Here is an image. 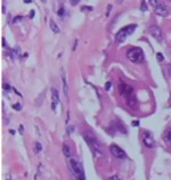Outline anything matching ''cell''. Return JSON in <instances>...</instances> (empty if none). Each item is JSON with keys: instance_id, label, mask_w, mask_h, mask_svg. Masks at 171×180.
<instances>
[{"instance_id": "1", "label": "cell", "mask_w": 171, "mask_h": 180, "mask_svg": "<svg viewBox=\"0 0 171 180\" xmlns=\"http://www.w3.org/2000/svg\"><path fill=\"white\" fill-rule=\"evenodd\" d=\"M127 57H128V59L130 62L137 63V64L144 63V60H145L144 51H143L141 48H139V47H133V48L128 49V51H127Z\"/></svg>"}, {"instance_id": "2", "label": "cell", "mask_w": 171, "mask_h": 180, "mask_svg": "<svg viewBox=\"0 0 171 180\" xmlns=\"http://www.w3.org/2000/svg\"><path fill=\"white\" fill-rule=\"evenodd\" d=\"M83 138L87 141V144L90 146V148L95 152V153H98V154H102V147L98 142V140L96 139V137L92 135L91 132H86L83 135Z\"/></svg>"}, {"instance_id": "3", "label": "cell", "mask_w": 171, "mask_h": 180, "mask_svg": "<svg viewBox=\"0 0 171 180\" xmlns=\"http://www.w3.org/2000/svg\"><path fill=\"white\" fill-rule=\"evenodd\" d=\"M136 28H137V25H136V24L125 26L123 29H121V30L116 33V36H115V40H116L118 42H123V41L127 39V37L130 36V34H131V33L136 30Z\"/></svg>"}, {"instance_id": "4", "label": "cell", "mask_w": 171, "mask_h": 180, "mask_svg": "<svg viewBox=\"0 0 171 180\" xmlns=\"http://www.w3.org/2000/svg\"><path fill=\"white\" fill-rule=\"evenodd\" d=\"M70 165L73 170V172L78 176L79 180H85V172H83V169H82V165L81 163H79L77 160L74 159H71L70 160Z\"/></svg>"}, {"instance_id": "5", "label": "cell", "mask_w": 171, "mask_h": 180, "mask_svg": "<svg viewBox=\"0 0 171 180\" xmlns=\"http://www.w3.org/2000/svg\"><path fill=\"white\" fill-rule=\"evenodd\" d=\"M151 5L154 6V10H155V13H156L158 15L163 16V17H164V16H168L169 9L167 8L166 5H163V3L159 2V1H155V0H152V1H151Z\"/></svg>"}, {"instance_id": "6", "label": "cell", "mask_w": 171, "mask_h": 180, "mask_svg": "<svg viewBox=\"0 0 171 180\" xmlns=\"http://www.w3.org/2000/svg\"><path fill=\"white\" fill-rule=\"evenodd\" d=\"M110 152H111V154H112L114 157H116V159H125V157H126L125 150H123L121 147H119L118 145H111Z\"/></svg>"}, {"instance_id": "7", "label": "cell", "mask_w": 171, "mask_h": 180, "mask_svg": "<svg viewBox=\"0 0 171 180\" xmlns=\"http://www.w3.org/2000/svg\"><path fill=\"white\" fill-rule=\"evenodd\" d=\"M149 34L155 38L159 42H162L163 41V34H162V31L159 26H151L149 28Z\"/></svg>"}, {"instance_id": "8", "label": "cell", "mask_w": 171, "mask_h": 180, "mask_svg": "<svg viewBox=\"0 0 171 180\" xmlns=\"http://www.w3.org/2000/svg\"><path fill=\"white\" fill-rule=\"evenodd\" d=\"M119 90H120V93H121V95L126 96V98L133 93V88H132L131 86L127 85V83H120Z\"/></svg>"}, {"instance_id": "9", "label": "cell", "mask_w": 171, "mask_h": 180, "mask_svg": "<svg viewBox=\"0 0 171 180\" xmlns=\"http://www.w3.org/2000/svg\"><path fill=\"white\" fill-rule=\"evenodd\" d=\"M143 142H144V145H145L147 148H153V147L155 146V141H154L153 137L149 135V134H147V132H145V134H144V137H143Z\"/></svg>"}, {"instance_id": "10", "label": "cell", "mask_w": 171, "mask_h": 180, "mask_svg": "<svg viewBox=\"0 0 171 180\" xmlns=\"http://www.w3.org/2000/svg\"><path fill=\"white\" fill-rule=\"evenodd\" d=\"M51 100H53V103H51V108H53V111H55V109H56V106H57V104H58V101H59L58 92H57V90L55 89V88L51 89Z\"/></svg>"}, {"instance_id": "11", "label": "cell", "mask_w": 171, "mask_h": 180, "mask_svg": "<svg viewBox=\"0 0 171 180\" xmlns=\"http://www.w3.org/2000/svg\"><path fill=\"white\" fill-rule=\"evenodd\" d=\"M127 101H128V105L131 107V108L137 106V99H136V96H135L133 93L130 95L129 97H127Z\"/></svg>"}, {"instance_id": "12", "label": "cell", "mask_w": 171, "mask_h": 180, "mask_svg": "<svg viewBox=\"0 0 171 180\" xmlns=\"http://www.w3.org/2000/svg\"><path fill=\"white\" fill-rule=\"evenodd\" d=\"M62 81H63V89H64V95L67 97L69 93H67V85H66V78H65V72L62 71Z\"/></svg>"}, {"instance_id": "13", "label": "cell", "mask_w": 171, "mask_h": 180, "mask_svg": "<svg viewBox=\"0 0 171 180\" xmlns=\"http://www.w3.org/2000/svg\"><path fill=\"white\" fill-rule=\"evenodd\" d=\"M50 29H51V31H53L54 33H59V32H61V29L58 28V25H57L54 21H50Z\"/></svg>"}, {"instance_id": "14", "label": "cell", "mask_w": 171, "mask_h": 180, "mask_svg": "<svg viewBox=\"0 0 171 180\" xmlns=\"http://www.w3.org/2000/svg\"><path fill=\"white\" fill-rule=\"evenodd\" d=\"M63 153H64V155L66 156V157H71V149H70V147L66 145V144H64L63 145Z\"/></svg>"}, {"instance_id": "15", "label": "cell", "mask_w": 171, "mask_h": 180, "mask_svg": "<svg viewBox=\"0 0 171 180\" xmlns=\"http://www.w3.org/2000/svg\"><path fill=\"white\" fill-rule=\"evenodd\" d=\"M58 16H61V17H63L64 15H65V9H64V7H61L59 9H58Z\"/></svg>"}, {"instance_id": "16", "label": "cell", "mask_w": 171, "mask_h": 180, "mask_svg": "<svg viewBox=\"0 0 171 180\" xmlns=\"http://www.w3.org/2000/svg\"><path fill=\"white\" fill-rule=\"evenodd\" d=\"M41 149H42L41 144H40V142H36V152L39 153V152H41Z\"/></svg>"}, {"instance_id": "17", "label": "cell", "mask_w": 171, "mask_h": 180, "mask_svg": "<svg viewBox=\"0 0 171 180\" xmlns=\"http://www.w3.org/2000/svg\"><path fill=\"white\" fill-rule=\"evenodd\" d=\"M166 140H167V141H171V128L167 131V134H166Z\"/></svg>"}, {"instance_id": "18", "label": "cell", "mask_w": 171, "mask_h": 180, "mask_svg": "<svg viewBox=\"0 0 171 180\" xmlns=\"http://www.w3.org/2000/svg\"><path fill=\"white\" fill-rule=\"evenodd\" d=\"M13 108H14V109H16V111H21V109H22V106H21V104L16 103V104H14V105H13Z\"/></svg>"}, {"instance_id": "19", "label": "cell", "mask_w": 171, "mask_h": 180, "mask_svg": "<svg viewBox=\"0 0 171 180\" xmlns=\"http://www.w3.org/2000/svg\"><path fill=\"white\" fill-rule=\"evenodd\" d=\"M146 9H147V6H146V1H143V2H141V10H143V11H145Z\"/></svg>"}, {"instance_id": "20", "label": "cell", "mask_w": 171, "mask_h": 180, "mask_svg": "<svg viewBox=\"0 0 171 180\" xmlns=\"http://www.w3.org/2000/svg\"><path fill=\"white\" fill-rule=\"evenodd\" d=\"M156 57H158V59H159L160 62H162V60L164 59V57H163V55H162V54H160V52H159V54H156Z\"/></svg>"}, {"instance_id": "21", "label": "cell", "mask_w": 171, "mask_h": 180, "mask_svg": "<svg viewBox=\"0 0 171 180\" xmlns=\"http://www.w3.org/2000/svg\"><path fill=\"white\" fill-rule=\"evenodd\" d=\"M21 19H23V16H18V17L14 18V19H13V23H16V22H18V21H21Z\"/></svg>"}, {"instance_id": "22", "label": "cell", "mask_w": 171, "mask_h": 180, "mask_svg": "<svg viewBox=\"0 0 171 180\" xmlns=\"http://www.w3.org/2000/svg\"><path fill=\"white\" fill-rule=\"evenodd\" d=\"M107 180H120V179H119L116 176H113V177H110V178H108Z\"/></svg>"}, {"instance_id": "23", "label": "cell", "mask_w": 171, "mask_h": 180, "mask_svg": "<svg viewBox=\"0 0 171 180\" xmlns=\"http://www.w3.org/2000/svg\"><path fill=\"white\" fill-rule=\"evenodd\" d=\"M3 89H5V90H9L10 88H9V86H8L7 83H5V85H3Z\"/></svg>"}, {"instance_id": "24", "label": "cell", "mask_w": 171, "mask_h": 180, "mask_svg": "<svg viewBox=\"0 0 171 180\" xmlns=\"http://www.w3.org/2000/svg\"><path fill=\"white\" fill-rule=\"evenodd\" d=\"M138 124H139V123H138V121H133V122H132V126H133V127H137Z\"/></svg>"}, {"instance_id": "25", "label": "cell", "mask_w": 171, "mask_h": 180, "mask_svg": "<svg viewBox=\"0 0 171 180\" xmlns=\"http://www.w3.org/2000/svg\"><path fill=\"white\" fill-rule=\"evenodd\" d=\"M168 73L171 75V64H169V66H168Z\"/></svg>"}, {"instance_id": "26", "label": "cell", "mask_w": 171, "mask_h": 180, "mask_svg": "<svg viewBox=\"0 0 171 180\" xmlns=\"http://www.w3.org/2000/svg\"><path fill=\"white\" fill-rule=\"evenodd\" d=\"M110 87H111V83L107 82V83H106V90H110Z\"/></svg>"}, {"instance_id": "27", "label": "cell", "mask_w": 171, "mask_h": 180, "mask_svg": "<svg viewBox=\"0 0 171 180\" xmlns=\"http://www.w3.org/2000/svg\"><path fill=\"white\" fill-rule=\"evenodd\" d=\"M33 16H34V11L32 10V11L30 13V17H31V18H33Z\"/></svg>"}]
</instances>
